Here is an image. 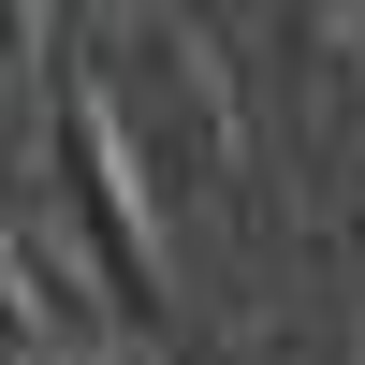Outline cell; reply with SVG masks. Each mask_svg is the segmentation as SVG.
Listing matches in <instances>:
<instances>
[{
  "mask_svg": "<svg viewBox=\"0 0 365 365\" xmlns=\"http://www.w3.org/2000/svg\"><path fill=\"white\" fill-rule=\"evenodd\" d=\"M44 146H58V190H73V249L103 278V307L132 336H161V249H146V175L117 146V103H103V58L58 44L44 58Z\"/></svg>",
  "mask_w": 365,
  "mask_h": 365,
  "instance_id": "1",
  "label": "cell"
},
{
  "mask_svg": "<svg viewBox=\"0 0 365 365\" xmlns=\"http://www.w3.org/2000/svg\"><path fill=\"white\" fill-rule=\"evenodd\" d=\"M103 103H117V146H132L146 190H175V205L220 190V73H205L190 44H132V58H103Z\"/></svg>",
  "mask_w": 365,
  "mask_h": 365,
  "instance_id": "2",
  "label": "cell"
},
{
  "mask_svg": "<svg viewBox=\"0 0 365 365\" xmlns=\"http://www.w3.org/2000/svg\"><path fill=\"white\" fill-rule=\"evenodd\" d=\"M103 278H73L44 234H0V365H103Z\"/></svg>",
  "mask_w": 365,
  "mask_h": 365,
  "instance_id": "3",
  "label": "cell"
},
{
  "mask_svg": "<svg viewBox=\"0 0 365 365\" xmlns=\"http://www.w3.org/2000/svg\"><path fill=\"white\" fill-rule=\"evenodd\" d=\"M0 88H44V15L29 0H0Z\"/></svg>",
  "mask_w": 365,
  "mask_h": 365,
  "instance_id": "4",
  "label": "cell"
}]
</instances>
